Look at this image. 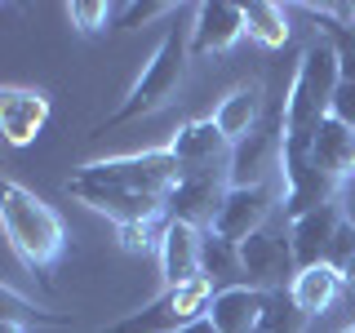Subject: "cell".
Instances as JSON below:
<instances>
[{
  "label": "cell",
  "mask_w": 355,
  "mask_h": 333,
  "mask_svg": "<svg viewBox=\"0 0 355 333\" xmlns=\"http://www.w3.org/2000/svg\"><path fill=\"white\" fill-rule=\"evenodd\" d=\"M0 222H5L9 249L18 253V262L27 271H36L40 280H49V271L67 253V227H62L58 209L9 178L0 187Z\"/></svg>",
  "instance_id": "cell-1"
},
{
  "label": "cell",
  "mask_w": 355,
  "mask_h": 333,
  "mask_svg": "<svg viewBox=\"0 0 355 333\" xmlns=\"http://www.w3.org/2000/svg\"><path fill=\"white\" fill-rule=\"evenodd\" d=\"M187 62H191V31L169 27L160 36V44L151 49V58L142 62L138 80L129 85L125 103L111 111L107 120H98V125L89 129V138H98V133H107V129H120V125H129V120H138V116H151V111H160L169 98H178V89L187 80Z\"/></svg>",
  "instance_id": "cell-2"
},
{
  "label": "cell",
  "mask_w": 355,
  "mask_h": 333,
  "mask_svg": "<svg viewBox=\"0 0 355 333\" xmlns=\"http://www.w3.org/2000/svg\"><path fill=\"white\" fill-rule=\"evenodd\" d=\"M342 85V71H338V53H333L329 40H315L302 49L297 58V71L288 80V94H284V138H311L320 125L329 120L333 111V94Z\"/></svg>",
  "instance_id": "cell-3"
},
{
  "label": "cell",
  "mask_w": 355,
  "mask_h": 333,
  "mask_svg": "<svg viewBox=\"0 0 355 333\" xmlns=\"http://www.w3.org/2000/svg\"><path fill=\"white\" fill-rule=\"evenodd\" d=\"M182 173L187 169L173 160L169 147L138 151V155H111V160H89L76 169L80 182L116 187V191H133V196H160V200H169V191L182 182Z\"/></svg>",
  "instance_id": "cell-4"
},
{
  "label": "cell",
  "mask_w": 355,
  "mask_h": 333,
  "mask_svg": "<svg viewBox=\"0 0 355 333\" xmlns=\"http://www.w3.org/2000/svg\"><path fill=\"white\" fill-rule=\"evenodd\" d=\"M209 302H214V284H209L205 275H196V280H187L178 289H164L147 307L120 316L116 325H107L103 333H178L182 325L209 316Z\"/></svg>",
  "instance_id": "cell-5"
},
{
  "label": "cell",
  "mask_w": 355,
  "mask_h": 333,
  "mask_svg": "<svg viewBox=\"0 0 355 333\" xmlns=\"http://www.w3.org/2000/svg\"><path fill=\"white\" fill-rule=\"evenodd\" d=\"M338 187L333 178L315 164L311 155V138H284L280 147V191H284V218H302L320 205H338Z\"/></svg>",
  "instance_id": "cell-6"
},
{
  "label": "cell",
  "mask_w": 355,
  "mask_h": 333,
  "mask_svg": "<svg viewBox=\"0 0 355 333\" xmlns=\"http://www.w3.org/2000/svg\"><path fill=\"white\" fill-rule=\"evenodd\" d=\"M240 266H244V284L249 289H262V293L288 289L293 275H297L288 227H271V222H266L262 231H253V236L240 244Z\"/></svg>",
  "instance_id": "cell-7"
},
{
  "label": "cell",
  "mask_w": 355,
  "mask_h": 333,
  "mask_svg": "<svg viewBox=\"0 0 355 333\" xmlns=\"http://www.w3.org/2000/svg\"><path fill=\"white\" fill-rule=\"evenodd\" d=\"M280 147H284V107H275V116H266L249 138H240L231 147L227 182L231 187H258V182H271V173L280 178Z\"/></svg>",
  "instance_id": "cell-8"
},
{
  "label": "cell",
  "mask_w": 355,
  "mask_h": 333,
  "mask_svg": "<svg viewBox=\"0 0 355 333\" xmlns=\"http://www.w3.org/2000/svg\"><path fill=\"white\" fill-rule=\"evenodd\" d=\"M280 205H284V191H280L275 182L231 187L227 200H222V209H218L214 231H218V236H227V240H236V244H244L253 231H262L266 222H271V214H275Z\"/></svg>",
  "instance_id": "cell-9"
},
{
  "label": "cell",
  "mask_w": 355,
  "mask_h": 333,
  "mask_svg": "<svg viewBox=\"0 0 355 333\" xmlns=\"http://www.w3.org/2000/svg\"><path fill=\"white\" fill-rule=\"evenodd\" d=\"M231 182L227 169H200V173H182V182L169 191V222H187L196 231H209L218 222V209L227 200Z\"/></svg>",
  "instance_id": "cell-10"
},
{
  "label": "cell",
  "mask_w": 355,
  "mask_h": 333,
  "mask_svg": "<svg viewBox=\"0 0 355 333\" xmlns=\"http://www.w3.org/2000/svg\"><path fill=\"white\" fill-rule=\"evenodd\" d=\"M49 94L27 85H5L0 89V133H5L9 147H27L36 142L44 125H49Z\"/></svg>",
  "instance_id": "cell-11"
},
{
  "label": "cell",
  "mask_w": 355,
  "mask_h": 333,
  "mask_svg": "<svg viewBox=\"0 0 355 333\" xmlns=\"http://www.w3.org/2000/svg\"><path fill=\"white\" fill-rule=\"evenodd\" d=\"M240 36H249L244 5H227V0H205V5H196V18H191V58L227 53Z\"/></svg>",
  "instance_id": "cell-12"
},
{
  "label": "cell",
  "mask_w": 355,
  "mask_h": 333,
  "mask_svg": "<svg viewBox=\"0 0 355 333\" xmlns=\"http://www.w3.org/2000/svg\"><path fill=\"white\" fill-rule=\"evenodd\" d=\"M169 151H173V160L182 164L187 173L227 169V160H231V142L222 138V129H218L214 116H209V120H187V125L173 133Z\"/></svg>",
  "instance_id": "cell-13"
},
{
  "label": "cell",
  "mask_w": 355,
  "mask_h": 333,
  "mask_svg": "<svg viewBox=\"0 0 355 333\" xmlns=\"http://www.w3.org/2000/svg\"><path fill=\"white\" fill-rule=\"evenodd\" d=\"M200 240H205V231L187 227V222H164L160 244H155V262H160L164 289H178V284L200 275Z\"/></svg>",
  "instance_id": "cell-14"
},
{
  "label": "cell",
  "mask_w": 355,
  "mask_h": 333,
  "mask_svg": "<svg viewBox=\"0 0 355 333\" xmlns=\"http://www.w3.org/2000/svg\"><path fill=\"white\" fill-rule=\"evenodd\" d=\"M342 218H347V214H342V205H320V209H311V214L288 222V240H293L297 271L329 258V244H333V236H338Z\"/></svg>",
  "instance_id": "cell-15"
},
{
  "label": "cell",
  "mask_w": 355,
  "mask_h": 333,
  "mask_svg": "<svg viewBox=\"0 0 355 333\" xmlns=\"http://www.w3.org/2000/svg\"><path fill=\"white\" fill-rule=\"evenodd\" d=\"M262 107H266V89H262V80L236 85V89H231V94L218 103V111H214L222 138H227L231 147H236L240 138H249V133L262 125Z\"/></svg>",
  "instance_id": "cell-16"
},
{
  "label": "cell",
  "mask_w": 355,
  "mask_h": 333,
  "mask_svg": "<svg viewBox=\"0 0 355 333\" xmlns=\"http://www.w3.org/2000/svg\"><path fill=\"white\" fill-rule=\"evenodd\" d=\"M271 293L262 289H249V284H236V289H218L214 302H209V320L222 329V333H253L262 320Z\"/></svg>",
  "instance_id": "cell-17"
},
{
  "label": "cell",
  "mask_w": 355,
  "mask_h": 333,
  "mask_svg": "<svg viewBox=\"0 0 355 333\" xmlns=\"http://www.w3.org/2000/svg\"><path fill=\"white\" fill-rule=\"evenodd\" d=\"M347 289V275L329 262H315V266H302L288 284V298L297 302V311L311 320V316H324V311L338 302V293Z\"/></svg>",
  "instance_id": "cell-18"
},
{
  "label": "cell",
  "mask_w": 355,
  "mask_h": 333,
  "mask_svg": "<svg viewBox=\"0 0 355 333\" xmlns=\"http://www.w3.org/2000/svg\"><path fill=\"white\" fill-rule=\"evenodd\" d=\"M311 155L324 169L333 182H347L355 173V129H347L342 120H324L315 133H311Z\"/></svg>",
  "instance_id": "cell-19"
},
{
  "label": "cell",
  "mask_w": 355,
  "mask_h": 333,
  "mask_svg": "<svg viewBox=\"0 0 355 333\" xmlns=\"http://www.w3.org/2000/svg\"><path fill=\"white\" fill-rule=\"evenodd\" d=\"M200 275L214 284V293H218V289H236V284H244L240 244L227 240V236H218V231L209 227L205 240H200Z\"/></svg>",
  "instance_id": "cell-20"
},
{
  "label": "cell",
  "mask_w": 355,
  "mask_h": 333,
  "mask_svg": "<svg viewBox=\"0 0 355 333\" xmlns=\"http://www.w3.org/2000/svg\"><path fill=\"white\" fill-rule=\"evenodd\" d=\"M244 22H249V36L258 44H266V49H284V44H288V14H284V5L253 0V5H244Z\"/></svg>",
  "instance_id": "cell-21"
},
{
  "label": "cell",
  "mask_w": 355,
  "mask_h": 333,
  "mask_svg": "<svg viewBox=\"0 0 355 333\" xmlns=\"http://www.w3.org/2000/svg\"><path fill=\"white\" fill-rule=\"evenodd\" d=\"M302 329H306V316L297 311L293 298H288V289H280V293H271V302H266L253 333H302Z\"/></svg>",
  "instance_id": "cell-22"
},
{
  "label": "cell",
  "mask_w": 355,
  "mask_h": 333,
  "mask_svg": "<svg viewBox=\"0 0 355 333\" xmlns=\"http://www.w3.org/2000/svg\"><path fill=\"white\" fill-rule=\"evenodd\" d=\"M306 14H315V9H306ZM315 18H320L324 40L333 44V53H338L342 80H355V27H347V22H338V18H324V14H315Z\"/></svg>",
  "instance_id": "cell-23"
},
{
  "label": "cell",
  "mask_w": 355,
  "mask_h": 333,
  "mask_svg": "<svg viewBox=\"0 0 355 333\" xmlns=\"http://www.w3.org/2000/svg\"><path fill=\"white\" fill-rule=\"evenodd\" d=\"M111 9L116 5H103V0H71V5H67V22H71L80 36H98V31L111 27Z\"/></svg>",
  "instance_id": "cell-24"
},
{
  "label": "cell",
  "mask_w": 355,
  "mask_h": 333,
  "mask_svg": "<svg viewBox=\"0 0 355 333\" xmlns=\"http://www.w3.org/2000/svg\"><path fill=\"white\" fill-rule=\"evenodd\" d=\"M173 5H164V0H129V5H116L111 9V31H129L138 27V22H151V18H164Z\"/></svg>",
  "instance_id": "cell-25"
},
{
  "label": "cell",
  "mask_w": 355,
  "mask_h": 333,
  "mask_svg": "<svg viewBox=\"0 0 355 333\" xmlns=\"http://www.w3.org/2000/svg\"><path fill=\"white\" fill-rule=\"evenodd\" d=\"M0 320H18V325H67V316H53V311H40V307H27L18 298V289L5 284V316Z\"/></svg>",
  "instance_id": "cell-26"
},
{
  "label": "cell",
  "mask_w": 355,
  "mask_h": 333,
  "mask_svg": "<svg viewBox=\"0 0 355 333\" xmlns=\"http://www.w3.org/2000/svg\"><path fill=\"white\" fill-rule=\"evenodd\" d=\"M333 120H342L347 129H355V80H342L338 94H333Z\"/></svg>",
  "instance_id": "cell-27"
},
{
  "label": "cell",
  "mask_w": 355,
  "mask_h": 333,
  "mask_svg": "<svg viewBox=\"0 0 355 333\" xmlns=\"http://www.w3.org/2000/svg\"><path fill=\"white\" fill-rule=\"evenodd\" d=\"M178 333H222V329H218V325H214L209 316H200V320H191V325H182Z\"/></svg>",
  "instance_id": "cell-28"
},
{
  "label": "cell",
  "mask_w": 355,
  "mask_h": 333,
  "mask_svg": "<svg viewBox=\"0 0 355 333\" xmlns=\"http://www.w3.org/2000/svg\"><path fill=\"white\" fill-rule=\"evenodd\" d=\"M0 333H27V325H18V320H0Z\"/></svg>",
  "instance_id": "cell-29"
},
{
  "label": "cell",
  "mask_w": 355,
  "mask_h": 333,
  "mask_svg": "<svg viewBox=\"0 0 355 333\" xmlns=\"http://www.w3.org/2000/svg\"><path fill=\"white\" fill-rule=\"evenodd\" d=\"M342 333H355V325H351V329H342Z\"/></svg>",
  "instance_id": "cell-30"
}]
</instances>
